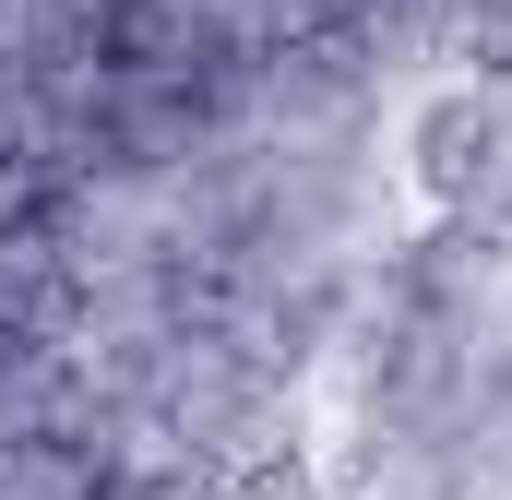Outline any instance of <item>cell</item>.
<instances>
[{"label": "cell", "mask_w": 512, "mask_h": 500, "mask_svg": "<svg viewBox=\"0 0 512 500\" xmlns=\"http://www.w3.org/2000/svg\"><path fill=\"white\" fill-rule=\"evenodd\" d=\"M465 60L477 84H512V0H465Z\"/></svg>", "instance_id": "obj_1"}]
</instances>
